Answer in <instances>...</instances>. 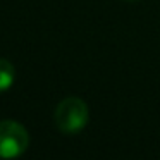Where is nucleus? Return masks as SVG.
Masks as SVG:
<instances>
[{"mask_svg":"<svg viewBox=\"0 0 160 160\" xmlns=\"http://www.w3.org/2000/svg\"><path fill=\"white\" fill-rule=\"evenodd\" d=\"M126 2H138V0H126Z\"/></svg>","mask_w":160,"mask_h":160,"instance_id":"obj_4","label":"nucleus"},{"mask_svg":"<svg viewBox=\"0 0 160 160\" xmlns=\"http://www.w3.org/2000/svg\"><path fill=\"white\" fill-rule=\"evenodd\" d=\"M16 78V69L7 59H0V93L7 91L12 86Z\"/></svg>","mask_w":160,"mask_h":160,"instance_id":"obj_3","label":"nucleus"},{"mask_svg":"<svg viewBox=\"0 0 160 160\" xmlns=\"http://www.w3.org/2000/svg\"><path fill=\"white\" fill-rule=\"evenodd\" d=\"M29 146V132L16 121H0V158L12 160L21 157Z\"/></svg>","mask_w":160,"mask_h":160,"instance_id":"obj_2","label":"nucleus"},{"mask_svg":"<svg viewBox=\"0 0 160 160\" xmlns=\"http://www.w3.org/2000/svg\"><path fill=\"white\" fill-rule=\"evenodd\" d=\"M90 119V110L84 100L78 97H67L57 105L53 121L59 131L66 134H76L83 131Z\"/></svg>","mask_w":160,"mask_h":160,"instance_id":"obj_1","label":"nucleus"}]
</instances>
